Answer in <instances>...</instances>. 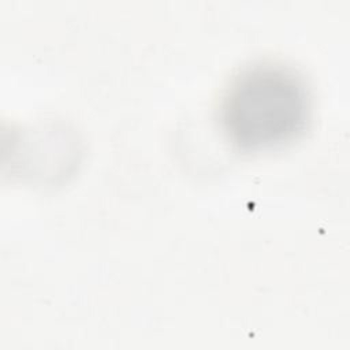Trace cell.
I'll list each match as a JSON object with an SVG mask.
<instances>
[{"mask_svg":"<svg viewBox=\"0 0 350 350\" xmlns=\"http://www.w3.org/2000/svg\"><path fill=\"white\" fill-rule=\"evenodd\" d=\"M310 113L312 97L304 77L279 63H260L230 82L220 104V124L239 150L264 152L295 141Z\"/></svg>","mask_w":350,"mask_h":350,"instance_id":"1","label":"cell"}]
</instances>
